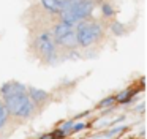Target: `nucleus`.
<instances>
[{
    "label": "nucleus",
    "mask_w": 147,
    "mask_h": 139,
    "mask_svg": "<svg viewBox=\"0 0 147 139\" xmlns=\"http://www.w3.org/2000/svg\"><path fill=\"white\" fill-rule=\"evenodd\" d=\"M8 117H10V114H8V111H7V107H5L3 101H0V130L7 125Z\"/></svg>",
    "instance_id": "9d476101"
},
{
    "label": "nucleus",
    "mask_w": 147,
    "mask_h": 139,
    "mask_svg": "<svg viewBox=\"0 0 147 139\" xmlns=\"http://www.w3.org/2000/svg\"><path fill=\"white\" fill-rule=\"evenodd\" d=\"M55 43L62 44V46H65V47H70V49H73L74 46H78V41H76V33H74L73 30H71L70 33H67L65 36H62L60 40H57Z\"/></svg>",
    "instance_id": "6e6552de"
},
{
    "label": "nucleus",
    "mask_w": 147,
    "mask_h": 139,
    "mask_svg": "<svg viewBox=\"0 0 147 139\" xmlns=\"http://www.w3.org/2000/svg\"><path fill=\"white\" fill-rule=\"evenodd\" d=\"M78 30H76V41L79 46L82 47H89L92 43H95L98 38H101L103 35V28L98 22H84L79 21L76 24Z\"/></svg>",
    "instance_id": "f03ea898"
},
{
    "label": "nucleus",
    "mask_w": 147,
    "mask_h": 139,
    "mask_svg": "<svg viewBox=\"0 0 147 139\" xmlns=\"http://www.w3.org/2000/svg\"><path fill=\"white\" fill-rule=\"evenodd\" d=\"M60 21L65 22V24H68V25H76L81 19H79V16H78V13L74 11L71 6H68L67 9H63V11L60 13Z\"/></svg>",
    "instance_id": "0eeeda50"
},
{
    "label": "nucleus",
    "mask_w": 147,
    "mask_h": 139,
    "mask_svg": "<svg viewBox=\"0 0 147 139\" xmlns=\"http://www.w3.org/2000/svg\"><path fill=\"white\" fill-rule=\"evenodd\" d=\"M115 101V96H108V98H105V100L101 101V103L98 104V107H106V106H111L112 103Z\"/></svg>",
    "instance_id": "f8f14e48"
},
{
    "label": "nucleus",
    "mask_w": 147,
    "mask_h": 139,
    "mask_svg": "<svg viewBox=\"0 0 147 139\" xmlns=\"http://www.w3.org/2000/svg\"><path fill=\"white\" fill-rule=\"evenodd\" d=\"M73 126L74 128H71V133H79V131H82V130H86L87 125L84 122H79V123H76V125L73 123Z\"/></svg>",
    "instance_id": "ddd939ff"
},
{
    "label": "nucleus",
    "mask_w": 147,
    "mask_h": 139,
    "mask_svg": "<svg viewBox=\"0 0 147 139\" xmlns=\"http://www.w3.org/2000/svg\"><path fill=\"white\" fill-rule=\"evenodd\" d=\"M35 46L38 49V52L46 59V62H54L55 60L57 54H55V44H54V40L51 38V33H48V32L41 33L36 38Z\"/></svg>",
    "instance_id": "7ed1b4c3"
},
{
    "label": "nucleus",
    "mask_w": 147,
    "mask_h": 139,
    "mask_svg": "<svg viewBox=\"0 0 147 139\" xmlns=\"http://www.w3.org/2000/svg\"><path fill=\"white\" fill-rule=\"evenodd\" d=\"M112 32H114L115 35H122V33H123V28H122L120 24H117V22H115V24L112 25Z\"/></svg>",
    "instance_id": "2eb2a0df"
},
{
    "label": "nucleus",
    "mask_w": 147,
    "mask_h": 139,
    "mask_svg": "<svg viewBox=\"0 0 147 139\" xmlns=\"http://www.w3.org/2000/svg\"><path fill=\"white\" fill-rule=\"evenodd\" d=\"M71 128H73V120H68L67 123H63V125L60 126V130L63 133H68V131H71Z\"/></svg>",
    "instance_id": "4468645a"
},
{
    "label": "nucleus",
    "mask_w": 147,
    "mask_h": 139,
    "mask_svg": "<svg viewBox=\"0 0 147 139\" xmlns=\"http://www.w3.org/2000/svg\"><path fill=\"white\" fill-rule=\"evenodd\" d=\"M68 2H74V0H68Z\"/></svg>",
    "instance_id": "f3484780"
},
{
    "label": "nucleus",
    "mask_w": 147,
    "mask_h": 139,
    "mask_svg": "<svg viewBox=\"0 0 147 139\" xmlns=\"http://www.w3.org/2000/svg\"><path fill=\"white\" fill-rule=\"evenodd\" d=\"M27 95H29V98L33 101V104H41V103H45V101L49 98V93L46 90L35 88V87L27 88Z\"/></svg>",
    "instance_id": "423d86ee"
},
{
    "label": "nucleus",
    "mask_w": 147,
    "mask_h": 139,
    "mask_svg": "<svg viewBox=\"0 0 147 139\" xmlns=\"http://www.w3.org/2000/svg\"><path fill=\"white\" fill-rule=\"evenodd\" d=\"M43 8L51 14H60L63 9H67L71 5V2H57V0H41Z\"/></svg>",
    "instance_id": "39448f33"
},
{
    "label": "nucleus",
    "mask_w": 147,
    "mask_h": 139,
    "mask_svg": "<svg viewBox=\"0 0 147 139\" xmlns=\"http://www.w3.org/2000/svg\"><path fill=\"white\" fill-rule=\"evenodd\" d=\"M101 11H103V14H105L106 18H109V16L114 14V9H112V6L108 5V3H105V5L101 6Z\"/></svg>",
    "instance_id": "9b49d317"
},
{
    "label": "nucleus",
    "mask_w": 147,
    "mask_h": 139,
    "mask_svg": "<svg viewBox=\"0 0 147 139\" xmlns=\"http://www.w3.org/2000/svg\"><path fill=\"white\" fill-rule=\"evenodd\" d=\"M73 30V25H68V24H65V22H59L57 25L54 27V38H55V41L57 40H60L62 36H65L67 33H70V32Z\"/></svg>",
    "instance_id": "1a4fd4ad"
},
{
    "label": "nucleus",
    "mask_w": 147,
    "mask_h": 139,
    "mask_svg": "<svg viewBox=\"0 0 147 139\" xmlns=\"http://www.w3.org/2000/svg\"><path fill=\"white\" fill-rule=\"evenodd\" d=\"M120 130H123V126H117V128L111 130V131H109V133H108V134H106V136H108V138H109V136H112V134H115V133H119V131H120Z\"/></svg>",
    "instance_id": "dca6fc26"
},
{
    "label": "nucleus",
    "mask_w": 147,
    "mask_h": 139,
    "mask_svg": "<svg viewBox=\"0 0 147 139\" xmlns=\"http://www.w3.org/2000/svg\"><path fill=\"white\" fill-rule=\"evenodd\" d=\"M5 107H7L8 114L16 117H22L27 119L33 114L35 111V104L33 101L29 98L27 93H21V95H14V96H7L3 101Z\"/></svg>",
    "instance_id": "f257e3e1"
},
{
    "label": "nucleus",
    "mask_w": 147,
    "mask_h": 139,
    "mask_svg": "<svg viewBox=\"0 0 147 139\" xmlns=\"http://www.w3.org/2000/svg\"><path fill=\"white\" fill-rule=\"evenodd\" d=\"M21 93H27V88L26 85L19 84L16 81H11V82H7L0 87V95L3 98L7 96H14V95H21Z\"/></svg>",
    "instance_id": "20e7f679"
}]
</instances>
